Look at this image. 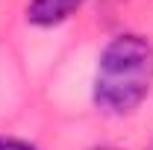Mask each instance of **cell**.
Here are the masks:
<instances>
[{
	"label": "cell",
	"mask_w": 153,
	"mask_h": 150,
	"mask_svg": "<svg viewBox=\"0 0 153 150\" xmlns=\"http://www.w3.org/2000/svg\"><path fill=\"white\" fill-rule=\"evenodd\" d=\"M153 82V47L135 33L115 36L97 59L94 106L106 115H130Z\"/></svg>",
	"instance_id": "1"
},
{
	"label": "cell",
	"mask_w": 153,
	"mask_h": 150,
	"mask_svg": "<svg viewBox=\"0 0 153 150\" xmlns=\"http://www.w3.org/2000/svg\"><path fill=\"white\" fill-rule=\"evenodd\" d=\"M85 0H30L27 6V21L36 27H56L68 21Z\"/></svg>",
	"instance_id": "2"
},
{
	"label": "cell",
	"mask_w": 153,
	"mask_h": 150,
	"mask_svg": "<svg viewBox=\"0 0 153 150\" xmlns=\"http://www.w3.org/2000/svg\"><path fill=\"white\" fill-rule=\"evenodd\" d=\"M0 150H38V147H33L30 141H21V138H12V135H3V138H0Z\"/></svg>",
	"instance_id": "3"
},
{
	"label": "cell",
	"mask_w": 153,
	"mask_h": 150,
	"mask_svg": "<svg viewBox=\"0 0 153 150\" xmlns=\"http://www.w3.org/2000/svg\"><path fill=\"white\" fill-rule=\"evenodd\" d=\"M150 150H153V147H150Z\"/></svg>",
	"instance_id": "4"
}]
</instances>
